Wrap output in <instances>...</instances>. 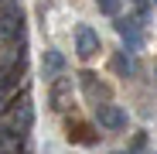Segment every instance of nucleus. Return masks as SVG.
Wrapping results in <instances>:
<instances>
[{
  "label": "nucleus",
  "mask_w": 157,
  "mask_h": 154,
  "mask_svg": "<svg viewBox=\"0 0 157 154\" xmlns=\"http://www.w3.org/2000/svg\"><path fill=\"white\" fill-rule=\"evenodd\" d=\"M96 7H99V14H106V17H120L123 0H96Z\"/></svg>",
  "instance_id": "10"
},
{
  "label": "nucleus",
  "mask_w": 157,
  "mask_h": 154,
  "mask_svg": "<svg viewBox=\"0 0 157 154\" xmlns=\"http://www.w3.org/2000/svg\"><path fill=\"white\" fill-rule=\"evenodd\" d=\"M130 4H133V10H137V17L147 24V17H150V7H147V0H130Z\"/></svg>",
  "instance_id": "11"
},
{
  "label": "nucleus",
  "mask_w": 157,
  "mask_h": 154,
  "mask_svg": "<svg viewBox=\"0 0 157 154\" xmlns=\"http://www.w3.org/2000/svg\"><path fill=\"white\" fill-rule=\"evenodd\" d=\"M144 147H147V137H144V134H137L133 140H130V147H126V151H130V154H140Z\"/></svg>",
  "instance_id": "12"
},
{
  "label": "nucleus",
  "mask_w": 157,
  "mask_h": 154,
  "mask_svg": "<svg viewBox=\"0 0 157 154\" xmlns=\"http://www.w3.org/2000/svg\"><path fill=\"white\" fill-rule=\"evenodd\" d=\"M82 89H86V96H89L92 103H109V89L102 86L92 72H82Z\"/></svg>",
  "instance_id": "6"
},
{
  "label": "nucleus",
  "mask_w": 157,
  "mask_h": 154,
  "mask_svg": "<svg viewBox=\"0 0 157 154\" xmlns=\"http://www.w3.org/2000/svg\"><path fill=\"white\" fill-rule=\"evenodd\" d=\"M0 45H24V14L17 0L0 4Z\"/></svg>",
  "instance_id": "1"
},
{
  "label": "nucleus",
  "mask_w": 157,
  "mask_h": 154,
  "mask_svg": "<svg viewBox=\"0 0 157 154\" xmlns=\"http://www.w3.org/2000/svg\"><path fill=\"white\" fill-rule=\"evenodd\" d=\"M68 140H75V144H96V137H92V130L86 123H68Z\"/></svg>",
  "instance_id": "8"
},
{
  "label": "nucleus",
  "mask_w": 157,
  "mask_h": 154,
  "mask_svg": "<svg viewBox=\"0 0 157 154\" xmlns=\"http://www.w3.org/2000/svg\"><path fill=\"white\" fill-rule=\"evenodd\" d=\"M113 69H116L120 75H133V72H137V65H133V58H130L126 51H120V55L113 58Z\"/></svg>",
  "instance_id": "9"
},
{
  "label": "nucleus",
  "mask_w": 157,
  "mask_h": 154,
  "mask_svg": "<svg viewBox=\"0 0 157 154\" xmlns=\"http://www.w3.org/2000/svg\"><path fill=\"white\" fill-rule=\"evenodd\" d=\"M72 96V79L68 75H58V79H51V89H48V99L55 110H65V99Z\"/></svg>",
  "instance_id": "5"
},
{
  "label": "nucleus",
  "mask_w": 157,
  "mask_h": 154,
  "mask_svg": "<svg viewBox=\"0 0 157 154\" xmlns=\"http://www.w3.org/2000/svg\"><path fill=\"white\" fill-rule=\"evenodd\" d=\"M154 4H157V0H154Z\"/></svg>",
  "instance_id": "16"
},
{
  "label": "nucleus",
  "mask_w": 157,
  "mask_h": 154,
  "mask_svg": "<svg viewBox=\"0 0 157 154\" xmlns=\"http://www.w3.org/2000/svg\"><path fill=\"white\" fill-rule=\"evenodd\" d=\"M113 154H130V151H113Z\"/></svg>",
  "instance_id": "13"
},
{
  "label": "nucleus",
  "mask_w": 157,
  "mask_h": 154,
  "mask_svg": "<svg viewBox=\"0 0 157 154\" xmlns=\"http://www.w3.org/2000/svg\"><path fill=\"white\" fill-rule=\"evenodd\" d=\"M65 72V58L58 55V51H44V79H58V75Z\"/></svg>",
  "instance_id": "7"
},
{
  "label": "nucleus",
  "mask_w": 157,
  "mask_h": 154,
  "mask_svg": "<svg viewBox=\"0 0 157 154\" xmlns=\"http://www.w3.org/2000/svg\"><path fill=\"white\" fill-rule=\"evenodd\" d=\"M144 28L147 24L140 17H116V34L126 41V51H137L144 45Z\"/></svg>",
  "instance_id": "3"
},
{
  "label": "nucleus",
  "mask_w": 157,
  "mask_h": 154,
  "mask_svg": "<svg viewBox=\"0 0 157 154\" xmlns=\"http://www.w3.org/2000/svg\"><path fill=\"white\" fill-rule=\"evenodd\" d=\"M75 51H78V58H92L99 51V34L89 28V24H78L75 28Z\"/></svg>",
  "instance_id": "4"
},
{
  "label": "nucleus",
  "mask_w": 157,
  "mask_h": 154,
  "mask_svg": "<svg viewBox=\"0 0 157 154\" xmlns=\"http://www.w3.org/2000/svg\"><path fill=\"white\" fill-rule=\"evenodd\" d=\"M154 82H157V72H154Z\"/></svg>",
  "instance_id": "14"
},
{
  "label": "nucleus",
  "mask_w": 157,
  "mask_h": 154,
  "mask_svg": "<svg viewBox=\"0 0 157 154\" xmlns=\"http://www.w3.org/2000/svg\"><path fill=\"white\" fill-rule=\"evenodd\" d=\"M96 123L109 134H120V130H126V110L113 106V103H99L96 106Z\"/></svg>",
  "instance_id": "2"
},
{
  "label": "nucleus",
  "mask_w": 157,
  "mask_h": 154,
  "mask_svg": "<svg viewBox=\"0 0 157 154\" xmlns=\"http://www.w3.org/2000/svg\"><path fill=\"white\" fill-rule=\"evenodd\" d=\"M0 4H7V0H0Z\"/></svg>",
  "instance_id": "15"
}]
</instances>
